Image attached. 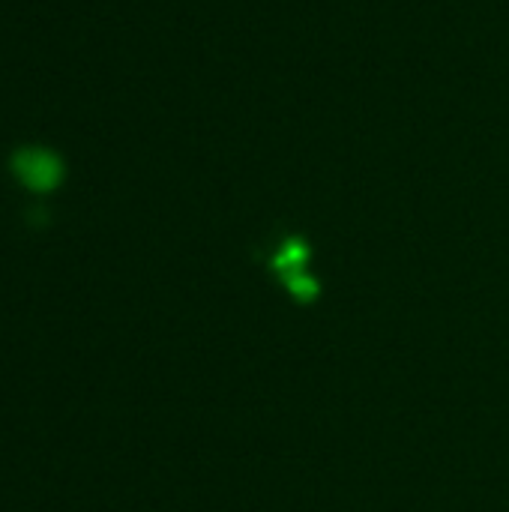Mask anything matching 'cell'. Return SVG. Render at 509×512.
<instances>
[{
  "label": "cell",
  "instance_id": "cell-1",
  "mask_svg": "<svg viewBox=\"0 0 509 512\" xmlns=\"http://www.w3.org/2000/svg\"><path fill=\"white\" fill-rule=\"evenodd\" d=\"M306 261H309V246L297 234H285L267 255L270 270L285 282L288 294L294 300L312 303L318 300V282L306 273Z\"/></svg>",
  "mask_w": 509,
  "mask_h": 512
},
{
  "label": "cell",
  "instance_id": "cell-2",
  "mask_svg": "<svg viewBox=\"0 0 509 512\" xmlns=\"http://www.w3.org/2000/svg\"><path fill=\"white\" fill-rule=\"evenodd\" d=\"M15 168H18L21 180H24L27 186H33V189H48V186H54L57 177H60L57 162H54L48 153H42V150H27V153H21V156L15 159Z\"/></svg>",
  "mask_w": 509,
  "mask_h": 512
}]
</instances>
